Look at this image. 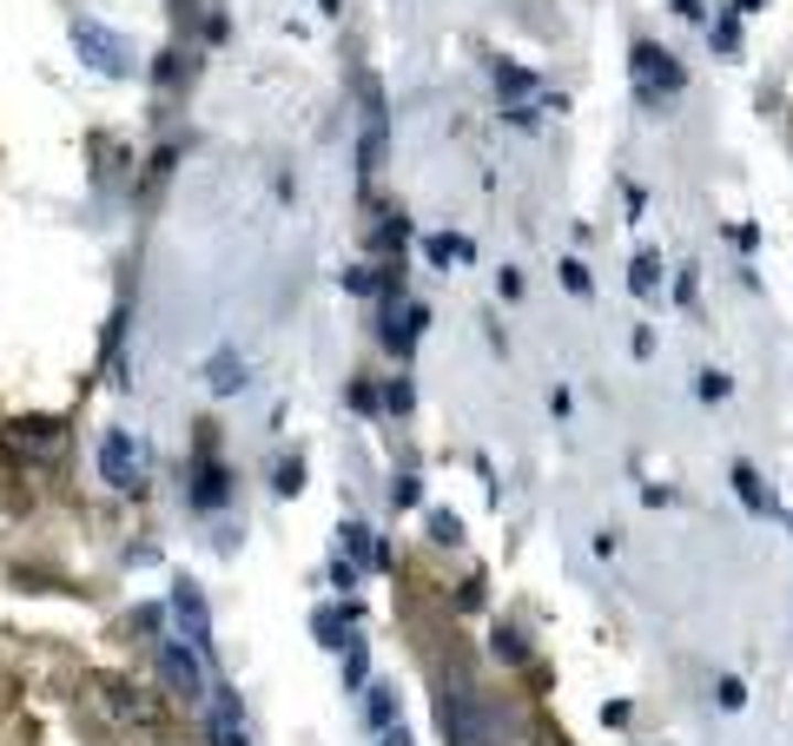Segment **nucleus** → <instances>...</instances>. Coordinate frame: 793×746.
<instances>
[{
	"instance_id": "1",
	"label": "nucleus",
	"mask_w": 793,
	"mask_h": 746,
	"mask_svg": "<svg viewBox=\"0 0 793 746\" xmlns=\"http://www.w3.org/2000/svg\"><path fill=\"white\" fill-rule=\"evenodd\" d=\"M437 734H443V746H490L496 740L490 707H483V694H476L470 681H443V694H437Z\"/></svg>"
},
{
	"instance_id": "2",
	"label": "nucleus",
	"mask_w": 793,
	"mask_h": 746,
	"mask_svg": "<svg viewBox=\"0 0 793 746\" xmlns=\"http://www.w3.org/2000/svg\"><path fill=\"white\" fill-rule=\"evenodd\" d=\"M73 53L93 66V73H106V79H126L132 73V40L126 33H112V26H99V20H73Z\"/></svg>"
},
{
	"instance_id": "3",
	"label": "nucleus",
	"mask_w": 793,
	"mask_h": 746,
	"mask_svg": "<svg viewBox=\"0 0 793 746\" xmlns=\"http://www.w3.org/2000/svg\"><path fill=\"white\" fill-rule=\"evenodd\" d=\"M99 476H106L112 489H146V476H152V450H146V436L112 430V436L99 443Z\"/></svg>"
},
{
	"instance_id": "4",
	"label": "nucleus",
	"mask_w": 793,
	"mask_h": 746,
	"mask_svg": "<svg viewBox=\"0 0 793 746\" xmlns=\"http://www.w3.org/2000/svg\"><path fill=\"white\" fill-rule=\"evenodd\" d=\"M212 661L192 648V641H159V674H165V688L179 694V701H212V674H205Z\"/></svg>"
},
{
	"instance_id": "5",
	"label": "nucleus",
	"mask_w": 793,
	"mask_h": 746,
	"mask_svg": "<svg viewBox=\"0 0 793 746\" xmlns=\"http://www.w3.org/2000/svg\"><path fill=\"white\" fill-rule=\"evenodd\" d=\"M629 66H635V93H642V106H655L662 93H682V86H688V73H682V60H675V53H662L655 40H635V53H629Z\"/></svg>"
},
{
	"instance_id": "6",
	"label": "nucleus",
	"mask_w": 793,
	"mask_h": 746,
	"mask_svg": "<svg viewBox=\"0 0 793 746\" xmlns=\"http://www.w3.org/2000/svg\"><path fill=\"white\" fill-rule=\"evenodd\" d=\"M384 152H390V106L377 86H364V126H357V172L377 179L384 172Z\"/></svg>"
},
{
	"instance_id": "7",
	"label": "nucleus",
	"mask_w": 793,
	"mask_h": 746,
	"mask_svg": "<svg viewBox=\"0 0 793 746\" xmlns=\"http://www.w3.org/2000/svg\"><path fill=\"white\" fill-rule=\"evenodd\" d=\"M172 621H179V635L212 661V608H205V595H199V582L192 575H179L172 582Z\"/></svg>"
},
{
	"instance_id": "8",
	"label": "nucleus",
	"mask_w": 793,
	"mask_h": 746,
	"mask_svg": "<svg viewBox=\"0 0 793 746\" xmlns=\"http://www.w3.org/2000/svg\"><path fill=\"white\" fill-rule=\"evenodd\" d=\"M424 324H430V311H424V304H404V298H390V317H384V344H390L397 357H410V350H417V337H424Z\"/></svg>"
},
{
	"instance_id": "9",
	"label": "nucleus",
	"mask_w": 793,
	"mask_h": 746,
	"mask_svg": "<svg viewBox=\"0 0 793 746\" xmlns=\"http://www.w3.org/2000/svg\"><path fill=\"white\" fill-rule=\"evenodd\" d=\"M212 740L218 746H245V714H238V701L218 688L212 694Z\"/></svg>"
},
{
	"instance_id": "10",
	"label": "nucleus",
	"mask_w": 793,
	"mask_h": 746,
	"mask_svg": "<svg viewBox=\"0 0 793 746\" xmlns=\"http://www.w3.org/2000/svg\"><path fill=\"white\" fill-rule=\"evenodd\" d=\"M13 443L33 450V456H53V450H60V423H53V417H20V423H13Z\"/></svg>"
},
{
	"instance_id": "11",
	"label": "nucleus",
	"mask_w": 793,
	"mask_h": 746,
	"mask_svg": "<svg viewBox=\"0 0 793 746\" xmlns=\"http://www.w3.org/2000/svg\"><path fill=\"white\" fill-rule=\"evenodd\" d=\"M728 476H735V496H741V502H748L754 516H774V489L761 483V469H754V463H735Z\"/></svg>"
},
{
	"instance_id": "12",
	"label": "nucleus",
	"mask_w": 793,
	"mask_h": 746,
	"mask_svg": "<svg viewBox=\"0 0 793 746\" xmlns=\"http://www.w3.org/2000/svg\"><path fill=\"white\" fill-rule=\"evenodd\" d=\"M205 383H212V397H232V390H245V357H238V350H218V357L205 364Z\"/></svg>"
},
{
	"instance_id": "13",
	"label": "nucleus",
	"mask_w": 793,
	"mask_h": 746,
	"mask_svg": "<svg viewBox=\"0 0 793 746\" xmlns=\"http://www.w3.org/2000/svg\"><path fill=\"white\" fill-rule=\"evenodd\" d=\"M424 251H430V264L437 271H457V264H470V238H457V231H437V238H424Z\"/></svg>"
},
{
	"instance_id": "14",
	"label": "nucleus",
	"mask_w": 793,
	"mask_h": 746,
	"mask_svg": "<svg viewBox=\"0 0 793 746\" xmlns=\"http://www.w3.org/2000/svg\"><path fill=\"white\" fill-rule=\"evenodd\" d=\"M351 621H357V608H351V602H344V608H318V615H311V628H318V641H324V648H344V641H351Z\"/></svg>"
},
{
	"instance_id": "15",
	"label": "nucleus",
	"mask_w": 793,
	"mask_h": 746,
	"mask_svg": "<svg viewBox=\"0 0 793 746\" xmlns=\"http://www.w3.org/2000/svg\"><path fill=\"white\" fill-rule=\"evenodd\" d=\"M225 496H232L225 469H218V463H199V483H192V509H218Z\"/></svg>"
},
{
	"instance_id": "16",
	"label": "nucleus",
	"mask_w": 793,
	"mask_h": 746,
	"mask_svg": "<svg viewBox=\"0 0 793 746\" xmlns=\"http://www.w3.org/2000/svg\"><path fill=\"white\" fill-rule=\"evenodd\" d=\"M364 688H371V648L351 635L344 641V694H364Z\"/></svg>"
},
{
	"instance_id": "17",
	"label": "nucleus",
	"mask_w": 793,
	"mask_h": 746,
	"mask_svg": "<svg viewBox=\"0 0 793 746\" xmlns=\"http://www.w3.org/2000/svg\"><path fill=\"white\" fill-rule=\"evenodd\" d=\"M344 549H351V555H357V562H364V569H384V562H390V555H384V549H377V542H371V529H364V522H357V516H351V522H344Z\"/></svg>"
},
{
	"instance_id": "18",
	"label": "nucleus",
	"mask_w": 793,
	"mask_h": 746,
	"mask_svg": "<svg viewBox=\"0 0 793 746\" xmlns=\"http://www.w3.org/2000/svg\"><path fill=\"white\" fill-rule=\"evenodd\" d=\"M496 93H503V99L516 106V99H529V93H536V79H529L523 66H510V60H496Z\"/></svg>"
},
{
	"instance_id": "19",
	"label": "nucleus",
	"mask_w": 793,
	"mask_h": 746,
	"mask_svg": "<svg viewBox=\"0 0 793 746\" xmlns=\"http://www.w3.org/2000/svg\"><path fill=\"white\" fill-rule=\"evenodd\" d=\"M490 655H496V661H510V668H516V661H529L523 628H496V635H490Z\"/></svg>"
},
{
	"instance_id": "20",
	"label": "nucleus",
	"mask_w": 793,
	"mask_h": 746,
	"mask_svg": "<svg viewBox=\"0 0 793 746\" xmlns=\"http://www.w3.org/2000/svg\"><path fill=\"white\" fill-rule=\"evenodd\" d=\"M629 284H635V298H655V284H662V258H655V251H642V258H635V271H629Z\"/></svg>"
},
{
	"instance_id": "21",
	"label": "nucleus",
	"mask_w": 793,
	"mask_h": 746,
	"mask_svg": "<svg viewBox=\"0 0 793 746\" xmlns=\"http://www.w3.org/2000/svg\"><path fill=\"white\" fill-rule=\"evenodd\" d=\"M364 701H371V721H377V727H390V714H397L390 688H384V681H371V688H364Z\"/></svg>"
},
{
	"instance_id": "22",
	"label": "nucleus",
	"mask_w": 793,
	"mask_h": 746,
	"mask_svg": "<svg viewBox=\"0 0 793 746\" xmlns=\"http://www.w3.org/2000/svg\"><path fill=\"white\" fill-rule=\"evenodd\" d=\"M430 542H463V522L450 509H430Z\"/></svg>"
},
{
	"instance_id": "23",
	"label": "nucleus",
	"mask_w": 793,
	"mask_h": 746,
	"mask_svg": "<svg viewBox=\"0 0 793 746\" xmlns=\"http://www.w3.org/2000/svg\"><path fill=\"white\" fill-rule=\"evenodd\" d=\"M271 483H278V496H298V489H304V463H298V456H291V463H278V476H271Z\"/></svg>"
},
{
	"instance_id": "24",
	"label": "nucleus",
	"mask_w": 793,
	"mask_h": 746,
	"mask_svg": "<svg viewBox=\"0 0 793 746\" xmlns=\"http://www.w3.org/2000/svg\"><path fill=\"white\" fill-rule=\"evenodd\" d=\"M390 502H397V509H417V502H424V483H417V476H397V483H390Z\"/></svg>"
},
{
	"instance_id": "25",
	"label": "nucleus",
	"mask_w": 793,
	"mask_h": 746,
	"mask_svg": "<svg viewBox=\"0 0 793 746\" xmlns=\"http://www.w3.org/2000/svg\"><path fill=\"white\" fill-rule=\"evenodd\" d=\"M384 403H390V410H410V403H417V390H410V377H397V383L384 390Z\"/></svg>"
},
{
	"instance_id": "26",
	"label": "nucleus",
	"mask_w": 793,
	"mask_h": 746,
	"mask_svg": "<svg viewBox=\"0 0 793 746\" xmlns=\"http://www.w3.org/2000/svg\"><path fill=\"white\" fill-rule=\"evenodd\" d=\"M562 284H569V291H576V298H589V271H582V264H576V258H569V264H562Z\"/></svg>"
},
{
	"instance_id": "27",
	"label": "nucleus",
	"mask_w": 793,
	"mask_h": 746,
	"mask_svg": "<svg viewBox=\"0 0 793 746\" xmlns=\"http://www.w3.org/2000/svg\"><path fill=\"white\" fill-rule=\"evenodd\" d=\"M741 701H748V688H741V681H735V674H728V681H721V707H728V714H735V707H741Z\"/></svg>"
},
{
	"instance_id": "28",
	"label": "nucleus",
	"mask_w": 793,
	"mask_h": 746,
	"mask_svg": "<svg viewBox=\"0 0 793 746\" xmlns=\"http://www.w3.org/2000/svg\"><path fill=\"white\" fill-rule=\"evenodd\" d=\"M701 397H708V403H715V397H728V377H721V370H708V377H701Z\"/></svg>"
},
{
	"instance_id": "29",
	"label": "nucleus",
	"mask_w": 793,
	"mask_h": 746,
	"mask_svg": "<svg viewBox=\"0 0 793 746\" xmlns=\"http://www.w3.org/2000/svg\"><path fill=\"white\" fill-rule=\"evenodd\" d=\"M384 746H410L404 740V727H384Z\"/></svg>"
},
{
	"instance_id": "30",
	"label": "nucleus",
	"mask_w": 793,
	"mask_h": 746,
	"mask_svg": "<svg viewBox=\"0 0 793 746\" xmlns=\"http://www.w3.org/2000/svg\"><path fill=\"white\" fill-rule=\"evenodd\" d=\"M318 7H324V13H337V0H318Z\"/></svg>"
}]
</instances>
